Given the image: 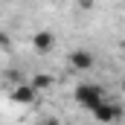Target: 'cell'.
Here are the masks:
<instances>
[{
  "label": "cell",
  "instance_id": "6da1fadb",
  "mask_svg": "<svg viewBox=\"0 0 125 125\" xmlns=\"http://www.w3.org/2000/svg\"><path fill=\"white\" fill-rule=\"evenodd\" d=\"M73 99H76L82 108L90 111V108H96V105H99L102 99H108V96H105V90H102L96 82H79L76 90H73Z\"/></svg>",
  "mask_w": 125,
  "mask_h": 125
},
{
  "label": "cell",
  "instance_id": "7a4b0ae2",
  "mask_svg": "<svg viewBox=\"0 0 125 125\" xmlns=\"http://www.w3.org/2000/svg\"><path fill=\"white\" fill-rule=\"evenodd\" d=\"M90 114H93V119H99V122H114V119H119V108H116V102H111V99H102L96 108H90Z\"/></svg>",
  "mask_w": 125,
  "mask_h": 125
},
{
  "label": "cell",
  "instance_id": "3957f363",
  "mask_svg": "<svg viewBox=\"0 0 125 125\" xmlns=\"http://www.w3.org/2000/svg\"><path fill=\"white\" fill-rule=\"evenodd\" d=\"M70 67L79 70V73H87V70L93 67V52H87V50H76V52H70Z\"/></svg>",
  "mask_w": 125,
  "mask_h": 125
},
{
  "label": "cell",
  "instance_id": "277c9868",
  "mask_svg": "<svg viewBox=\"0 0 125 125\" xmlns=\"http://www.w3.org/2000/svg\"><path fill=\"white\" fill-rule=\"evenodd\" d=\"M32 44H35L38 52H50V50L55 47V35H52V32H35Z\"/></svg>",
  "mask_w": 125,
  "mask_h": 125
},
{
  "label": "cell",
  "instance_id": "5b68a950",
  "mask_svg": "<svg viewBox=\"0 0 125 125\" xmlns=\"http://www.w3.org/2000/svg\"><path fill=\"white\" fill-rule=\"evenodd\" d=\"M32 87L41 93L44 87H50V76H35V79H32Z\"/></svg>",
  "mask_w": 125,
  "mask_h": 125
},
{
  "label": "cell",
  "instance_id": "8992f818",
  "mask_svg": "<svg viewBox=\"0 0 125 125\" xmlns=\"http://www.w3.org/2000/svg\"><path fill=\"white\" fill-rule=\"evenodd\" d=\"M9 47V38H6V32H0V50H6Z\"/></svg>",
  "mask_w": 125,
  "mask_h": 125
}]
</instances>
